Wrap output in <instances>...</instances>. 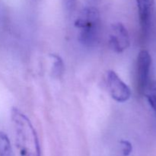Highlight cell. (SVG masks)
I'll return each mask as SVG.
<instances>
[{
    "instance_id": "cell-1",
    "label": "cell",
    "mask_w": 156,
    "mask_h": 156,
    "mask_svg": "<svg viewBox=\"0 0 156 156\" xmlns=\"http://www.w3.org/2000/svg\"><path fill=\"white\" fill-rule=\"evenodd\" d=\"M11 118L18 156H41L39 138L30 119L18 108H12Z\"/></svg>"
},
{
    "instance_id": "cell-2",
    "label": "cell",
    "mask_w": 156,
    "mask_h": 156,
    "mask_svg": "<svg viewBox=\"0 0 156 156\" xmlns=\"http://www.w3.org/2000/svg\"><path fill=\"white\" fill-rule=\"evenodd\" d=\"M75 26L79 30V41L87 48L98 45L101 35V20L99 10L92 5L84 7L78 15Z\"/></svg>"
},
{
    "instance_id": "cell-3",
    "label": "cell",
    "mask_w": 156,
    "mask_h": 156,
    "mask_svg": "<svg viewBox=\"0 0 156 156\" xmlns=\"http://www.w3.org/2000/svg\"><path fill=\"white\" fill-rule=\"evenodd\" d=\"M105 82L110 95L115 101L124 103L130 98V88L114 70L107 72Z\"/></svg>"
},
{
    "instance_id": "cell-4",
    "label": "cell",
    "mask_w": 156,
    "mask_h": 156,
    "mask_svg": "<svg viewBox=\"0 0 156 156\" xmlns=\"http://www.w3.org/2000/svg\"><path fill=\"white\" fill-rule=\"evenodd\" d=\"M151 67H152V57L150 53L148 50H142L137 56L136 69L137 89L142 94H143L145 89L151 81Z\"/></svg>"
},
{
    "instance_id": "cell-5",
    "label": "cell",
    "mask_w": 156,
    "mask_h": 156,
    "mask_svg": "<svg viewBox=\"0 0 156 156\" xmlns=\"http://www.w3.org/2000/svg\"><path fill=\"white\" fill-rule=\"evenodd\" d=\"M130 44V38L127 28L122 23H114L109 33L110 47L117 53L124 52Z\"/></svg>"
},
{
    "instance_id": "cell-6",
    "label": "cell",
    "mask_w": 156,
    "mask_h": 156,
    "mask_svg": "<svg viewBox=\"0 0 156 156\" xmlns=\"http://www.w3.org/2000/svg\"><path fill=\"white\" fill-rule=\"evenodd\" d=\"M138 9L141 34L143 38H147L150 34L153 21L155 0H136Z\"/></svg>"
},
{
    "instance_id": "cell-7",
    "label": "cell",
    "mask_w": 156,
    "mask_h": 156,
    "mask_svg": "<svg viewBox=\"0 0 156 156\" xmlns=\"http://www.w3.org/2000/svg\"><path fill=\"white\" fill-rule=\"evenodd\" d=\"M50 58L52 60V75L56 79H60L65 71V66L62 59L60 56L57 54H50Z\"/></svg>"
},
{
    "instance_id": "cell-8",
    "label": "cell",
    "mask_w": 156,
    "mask_h": 156,
    "mask_svg": "<svg viewBox=\"0 0 156 156\" xmlns=\"http://www.w3.org/2000/svg\"><path fill=\"white\" fill-rule=\"evenodd\" d=\"M143 94L152 111L156 114V80H151L145 89Z\"/></svg>"
},
{
    "instance_id": "cell-9",
    "label": "cell",
    "mask_w": 156,
    "mask_h": 156,
    "mask_svg": "<svg viewBox=\"0 0 156 156\" xmlns=\"http://www.w3.org/2000/svg\"><path fill=\"white\" fill-rule=\"evenodd\" d=\"M0 156H12L10 140L4 132H0Z\"/></svg>"
},
{
    "instance_id": "cell-10",
    "label": "cell",
    "mask_w": 156,
    "mask_h": 156,
    "mask_svg": "<svg viewBox=\"0 0 156 156\" xmlns=\"http://www.w3.org/2000/svg\"><path fill=\"white\" fill-rule=\"evenodd\" d=\"M77 0H62V5L65 12L68 15H71L74 12L76 7Z\"/></svg>"
},
{
    "instance_id": "cell-11",
    "label": "cell",
    "mask_w": 156,
    "mask_h": 156,
    "mask_svg": "<svg viewBox=\"0 0 156 156\" xmlns=\"http://www.w3.org/2000/svg\"><path fill=\"white\" fill-rule=\"evenodd\" d=\"M120 145L122 147V153L123 156H129L133 151L132 144L128 140H121Z\"/></svg>"
}]
</instances>
